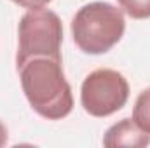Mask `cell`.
<instances>
[{"label":"cell","instance_id":"52a82bcc","mask_svg":"<svg viewBox=\"0 0 150 148\" xmlns=\"http://www.w3.org/2000/svg\"><path fill=\"white\" fill-rule=\"evenodd\" d=\"M117 4L131 19H150V0H117Z\"/></svg>","mask_w":150,"mask_h":148},{"label":"cell","instance_id":"9c48e42d","mask_svg":"<svg viewBox=\"0 0 150 148\" xmlns=\"http://www.w3.org/2000/svg\"><path fill=\"white\" fill-rule=\"evenodd\" d=\"M7 140H9V131H7L5 124L0 120V148L7 145Z\"/></svg>","mask_w":150,"mask_h":148},{"label":"cell","instance_id":"7a4b0ae2","mask_svg":"<svg viewBox=\"0 0 150 148\" xmlns=\"http://www.w3.org/2000/svg\"><path fill=\"white\" fill-rule=\"evenodd\" d=\"M70 30L82 52L100 56L120 42L126 32L124 12L108 2H91L75 12Z\"/></svg>","mask_w":150,"mask_h":148},{"label":"cell","instance_id":"3957f363","mask_svg":"<svg viewBox=\"0 0 150 148\" xmlns=\"http://www.w3.org/2000/svg\"><path fill=\"white\" fill-rule=\"evenodd\" d=\"M63 23L49 9H28L18 26L16 66L30 58L49 56L61 59Z\"/></svg>","mask_w":150,"mask_h":148},{"label":"cell","instance_id":"277c9868","mask_svg":"<svg viewBox=\"0 0 150 148\" xmlns=\"http://www.w3.org/2000/svg\"><path fill=\"white\" fill-rule=\"evenodd\" d=\"M129 99L126 77L112 68H98L87 75L80 85V105L96 118L110 117L122 110Z\"/></svg>","mask_w":150,"mask_h":148},{"label":"cell","instance_id":"8992f818","mask_svg":"<svg viewBox=\"0 0 150 148\" xmlns=\"http://www.w3.org/2000/svg\"><path fill=\"white\" fill-rule=\"evenodd\" d=\"M131 118L142 131L150 134V87L143 89L138 94L134 106H133V117Z\"/></svg>","mask_w":150,"mask_h":148},{"label":"cell","instance_id":"5b68a950","mask_svg":"<svg viewBox=\"0 0 150 148\" xmlns=\"http://www.w3.org/2000/svg\"><path fill=\"white\" fill-rule=\"evenodd\" d=\"M150 145V134L142 131L133 118H122L110 125L103 136V147L107 148H145Z\"/></svg>","mask_w":150,"mask_h":148},{"label":"cell","instance_id":"6da1fadb","mask_svg":"<svg viewBox=\"0 0 150 148\" xmlns=\"http://www.w3.org/2000/svg\"><path fill=\"white\" fill-rule=\"evenodd\" d=\"M21 89L32 110L47 120H61L74 110L72 85L63 72V59L37 56L16 66Z\"/></svg>","mask_w":150,"mask_h":148},{"label":"cell","instance_id":"ba28073f","mask_svg":"<svg viewBox=\"0 0 150 148\" xmlns=\"http://www.w3.org/2000/svg\"><path fill=\"white\" fill-rule=\"evenodd\" d=\"M12 2L25 9H42V7L49 5L52 0H12Z\"/></svg>","mask_w":150,"mask_h":148}]
</instances>
